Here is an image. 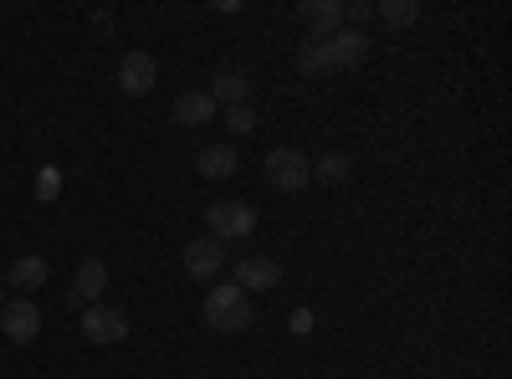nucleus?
<instances>
[{
    "label": "nucleus",
    "mask_w": 512,
    "mask_h": 379,
    "mask_svg": "<svg viewBox=\"0 0 512 379\" xmlns=\"http://www.w3.org/2000/svg\"><path fill=\"white\" fill-rule=\"evenodd\" d=\"M0 328H6V339L11 344H31L36 333H41V313L31 298H11L6 308H0Z\"/></svg>",
    "instance_id": "obj_6"
},
{
    "label": "nucleus",
    "mask_w": 512,
    "mask_h": 379,
    "mask_svg": "<svg viewBox=\"0 0 512 379\" xmlns=\"http://www.w3.org/2000/svg\"><path fill=\"white\" fill-rule=\"evenodd\" d=\"M246 93H251V82L241 77V72H221L216 82H210V103H226V108H241L246 103Z\"/></svg>",
    "instance_id": "obj_15"
},
{
    "label": "nucleus",
    "mask_w": 512,
    "mask_h": 379,
    "mask_svg": "<svg viewBox=\"0 0 512 379\" xmlns=\"http://www.w3.org/2000/svg\"><path fill=\"white\" fill-rule=\"evenodd\" d=\"M200 175L205 180H231L236 170H241V159H236V149L231 144H210V149H200Z\"/></svg>",
    "instance_id": "obj_13"
},
{
    "label": "nucleus",
    "mask_w": 512,
    "mask_h": 379,
    "mask_svg": "<svg viewBox=\"0 0 512 379\" xmlns=\"http://www.w3.org/2000/svg\"><path fill=\"white\" fill-rule=\"evenodd\" d=\"M297 67H303V77H323V72H333V62H328V47L308 36L303 47H297Z\"/></svg>",
    "instance_id": "obj_18"
},
{
    "label": "nucleus",
    "mask_w": 512,
    "mask_h": 379,
    "mask_svg": "<svg viewBox=\"0 0 512 379\" xmlns=\"http://www.w3.org/2000/svg\"><path fill=\"white\" fill-rule=\"evenodd\" d=\"M47 277H52L47 257H16V262H11V272H6V282H11V287H21V298H31L36 287H47Z\"/></svg>",
    "instance_id": "obj_12"
},
{
    "label": "nucleus",
    "mask_w": 512,
    "mask_h": 379,
    "mask_svg": "<svg viewBox=\"0 0 512 379\" xmlns=\"http://www.w3.org/2000/svg\"><path fill=\"white\" fill-rule=\"evenodd\" d=\"M205 226H210V236H216L221 246L226 241H246L256 231V210L246 200H210L205 205Z\"/></svg>",
    "instance_id": "obj_2"
},
{
    "label": "nucleus",
    "mask_w": 512,
    "mask_h": 379,
    "mask_svg": "<svg viewBox=\"0 0 512 379\" xmlns=\"http://www.w3.org/2000/svg\"><path fill=\"white\" fill-rule=\"evenodd\" d=\"M328 62H333V72H349V67H359L364 57H369V36L364 31H354V26H344V31H333L328 41Z\"/></svg>",
    "instance_id": "obj_7"
},
{
    "label": "nucleus",
    "mask_w": 512,
    "mask_h": 379,
    "mask_svg": "<svg viewBox=\"0 0 512 379\" xmlns=\"http://www.w3.org/2000/svg\"><path fill=\"white\" fill-rule=\"evenodd\" d=\"M0 308H6V292H0Z\"/></svg>",
    "instance_id": "obj_23"
},
{
    "label": "nucleus",
    "mask_w": 512,
    "mask_h": 379,
    "mask_svg": "<svg viewBox=\"0 0 512 379\" xmlns=\"http://www.w3.org/2000/svg\"><path fill=\"white\" fill-rule=\"evenodd\" d=\"M313 323H318V313H313V308H292V318H287V328L297 333V339H308Z\"/></svg>",
    "instance_id": "obj_21"
},
{
    "label": "nucleus",
    "mask_w": 512,
    "mask_h": 379,
    "mask_svg": "<svg viewBox=\"0 0 512 379\" xmlns=\"http://www.w3.org/2000/svg\"><path fill=\"white\" fill-rule=\"evenodd\" d=\"M205 323L216 333H246L251 328V298L236 282H221L205 292Z\"/></svg>",
    "instance_id": "obj_1"
},
{
    "label": "nucleus",
    "mask_w": 512,
    "mask_h": 379,
    "mask_svg": "<svg viewBox=\"0 0 512 379\" xmlns=\"http://www.w3.org/2000/svg\"><path fill=\"white\" fill-rule=\"evenodd\" d=\"M344 21L354 31H364V21H374V6H369V0H354V6H344Z\"/></svg>",
    "instance_id": "obj_22"
},
{
    "label": "nucleus",
    "mask_w": 512,
    "mask_h": 379,
    "mask_svg": "<svg viewBox=\"0 0 512 379\" xmlns=\"http://www.w3.org/2000/svg\"><path fill=\"white\" fill-rule=\"evenodd\" d=\"M226 129H231L236 139L256 134V113H251V103H241V108H226Z\"/></svg>",
    "instance_id": "obj_20"
},
{
    "label": "nucleus",
    "mask_w": 512,
    "mask_h": 379,
    "mask_svg": "<svg viewBox=\"0 0 512 379\" xmlns=\"http://www.w3.org/2000/svg\"><path fill=\"white\" fill-rule=\"evenodd\" d=\"M308 170L318 175V185H344V180H349V170H354V159L333 149V154H318V159L308 164Z\"/></svg>",
    "instance_id": "obj_16"
},
{
    "label": "nucleus",
    "mask_w": 512,
    "mask_h": 379,
    "mask_svg": "<svg viewBox=\"0 0 512 379\" xmlns=\"http://www.w3.org/2000/svg\"><path fill=\"white\" fill-rule=\"evenodd\" d=\"M154 82H159V62H154L149 52H128V57L118 62V88H123L128 98L154 93Z\"/></svg>",
    "instance_id": "obj_5"
},
{
    "label": "nucleus",
    "mask_w": 512,
    "mask_h": 379,
    "mask_svg": "<svg viewBox=\"0 0 512 379\" xmlns=\"http://www.w3.org/2000/svg\"><path fill=\"white\" fill-rule=\"evenodd\" d=\"M216 118V103H210V93H180L175 98V123H185V129H200V123Z\"/></svg>",
    "instance_id": "obj_14"
},
{
    "label": "nucleus",
    "mask_w": 512,
    "mask_h": 379,
    "mask_svg": "<svg viewBox=\"0 0 512 379\" xmlns=\"http://www.w3.org/2000/svg\"><path fill=\"white\" fill-rule=\"evenodd\" d=\"M31 195H36L41 205H52V200L62 195V170H57V164H41L36 180H31Z\"/></svg>",
    "instance_id": "obj_19"
},
{
    "label": "nucleus",
    "mask_w": 512,
    "mask_h": 379,
    "mask_svg": "<svg viewBox=\"0 0 512 379\" xmlns=\"http://www.w3.org/2000/svg\"><path fill=\"white\" fill-rule=\"evenodd\" d=\"M231 282H236L241 292H262V287H277V282H282V267H277L272 257H241Z\"/></svg>",
    "instance_id": "obj_10"
},
{
    "label": "nucleus",
    "mask_w": 512,
    "mask_h": 379,
    "mask_svg": "<svg viewBox=\"0 0 512 379\" xmlns=\"http://www.w3.org/2000/svg\"><path fill=\"white\" fill-rule=\"evenodd\" d=\"M297 16L308 21L313 41H328L333 31H344V0H303V6H297Z\"/></svg>",
    "instance_id": "obj_9"
},
{
    "label": "nucleus",
    "mask_w": 512,
    "mask_h": 379,
    "mask_svg": "<svg viewBox=\"0 0 512 379\" xmlns=\"http://www.w3.org/2000/svg\"><path fill=\"white\" fill-rule=\"evenodd\" d=\"M221 267H226V246H221L216 236H200V241L185 246V272H190L195 282H210Z\"/></svg>",
    "instance_id": "obj_8"
},
{
    "label": "nucleus",
    "mask_w": 512,
    "mask_h": 379,
    "mask_svg": "<svg viewBox=\"0 0 512 379\" xmlns=\"http://www.w3.org/2000/svg\"><path fill=\"white\" fill-rule=\"evenodd\" d=\"M82 333H88V344H123L128 339V313L108 308V303H88L82 308Z\"/></svg>",
    "instance_id": "obj_4"
},
{
    "label": "nucleus",
    "mask_w": 512,
    "mask_h": 379,
    "mask_svg": "<svg viewBox=\"0 0 512 379\" xmlns=\"http://www.w3.org/2000/svg\"><path fill=\"white\" fill-rule=\"evenodd\" d=\"M103 287H108V267H103L98 257H88V262L77 267V277H72V303H77V308L98 303V298H103Z\"/></svg>",
    "instance_id": "obj_11"
},
{
    "label": "nucleus",
    "mask_w": 512,
    "mask_h": 379,
    "mask_svg": "<svg viewBox=\"0 0 512 379\" xmlns=\"http://www.w3.org/2000/svg\"><path fill=\"white\" fill-rule=\"evenodd\" d=\"M374 16H379L384 26L405 31V26H415V21H420V0H379V6H374Z\"/></svg>",
    "instance_id": "obj_17"
},
{
    "label": "nucleus",
    "mask_w": 512,
    "mask_h": 379,
    "mask_svg": "<svg viewBox=\"0 0 512 379\" xmlns=\"http://www.w3.org/2000/svg\"><path fill=\"white\" fill-rule=\"evenodd\" d=\"M262 164H267V185L282 190V195H297V190L313 185V170H308L313 159H308L303 149H272Z\"/></svg>",
    "instance_id": "obj_3"
}]
</instances>
